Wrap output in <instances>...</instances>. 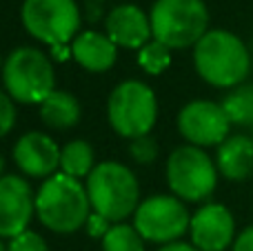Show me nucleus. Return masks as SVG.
<instances>
[{"instance_id": "obj_1", "label": "nucleus", "mask_w": 253, "mask_h": 251, "mask_svg": "<svg viewBox=\"0 0 253 251\" xmlns=\"http://www.w3.org/2000/svg\"><path fill=\"white\" fill-rule=\"evenodd\" d=\"M193 62L205 83L220 89H236L249 76L251 53L236 34L209 29L193 47Z\"/></svg>"}, {"instance_id": "obj_2", "label": "nucleus", "mask_w": 253, "mask_h": 251, "mask_svg": "<svg viewBox=\"0 0 253 251\" xmlns=\"http://www.w3.org/2000/svg\"><path fill=\"white\" fill-rule=\"evenodd\" d=\"M36 216L49 231L74 234L87 225L91 216L89 194L76 178L56 173L36 194Z\"/></svg>"}, {"instance_id": "obj_3", "label": "nucleus", "mask_w": 253, "mask_h": 251, "mask_svg": "<svg viewBox=\"0 0 253 251\" xmlns=\"http://www.w3.org/2000/svg\"><path fill=\"white\" fill-rule=\"evenodd\" d=\"M87 194L93 213H100L109 222H120L140 207V187L133 171L114 160L93 167L87 178Z\"/></svg>"}, {"instance_id": "obj_4", "label": "nucleus", "mask_w": 253, "mask_h": 251, "mask_svg": "<svg viewBox=\"0 0 253 251\" xmlns=\"http://www.w3.org/2000/svg\"><path fill=\"white\" fill-rule=\"evenodd\" d=\"M149 20L153 38L169 49L196 47L209 31V11L202 0H156Z\"/></svg>"}, {"instance_id": "obj_5", "label": "nucleus", "mask_w": 253, "mask_h": 251, "mask_svg": "<svg viewBox=\"0 0 253 251\" xmlns=\"http://www.w3.org/2000/svg\"><path fill=\"white\" fill-rule=\"evenodd\" d=\"M2 80L9 96L25 105H42L56 91L51 58L34 47H20L9 53L2 67Z\"/></svg>"}, {"instance_id": "obj_6", "label": "nucleus", "mask_w": 253, "mask_h": 251, "mask_svg": "<svg viewBox=\"0 0 253 251\" xmlns=\"http://www.w3.org/2000/svg\"><path fill=\"white\" fill-rule=\"evenodd\" d=\"M109 123L123 138H142L151 131L158 118L156 93L140 80H125L111 91L107 105Z\"/></svg>"}, {"instance_id": "obj_7", "label": "nucleus", "mask_w": 253, "mask_h": 251, "mask_svg": "<svg viewBox=\"0 0 253 251\" xmlns=\"http://www.w3.org/2000/svg\"><path fill=\"white\" fill-rule=\"evenodd\" d=\"M167 182L178 198L200 203L213 194L218 185V167L200 147L184 145L167 160Z\"/></svg>"}, {"instance_id": "obj_8", "label": "nucleus", "mask_w": 253, "mask_h": 251, "mask_svg": "<svg viewBox=\"0 0 253 251\" xmlns=\"http://www.w3.org/2000/svg\"><path fill=\"white\" fill-rule=\"evenodd\" d=\"M20 16L25 29L49 47L67 44L80 29L76 0H25Z\"/></svg>"}, {"instance_id": "obj_9", "label": "nucleus", "mask_w": 253, "mask_h": 251, "mask_svg": "<svg viewBox=\"0 0 253 251\" xmlns=\"http://www.w3.org/2000/svg\"><path fill=\"white\" fill-rule=\"evenodd\" d=\"M135 229L144 240L151 243H178L191 227V216L180 198L175 196H151L135 209Z\"/></svg>"}, {"instance_id": "obj_10", "label": "nucleus", "mask_w": 253, "mask_h": 251, "mask_svg": "<svg viewBox=\"0 0 253 251\" xmlns=\"http://www.w3.org/2000/svg\"><path fill=\"white\" fill-rule=\"evenodd\" d=\"M178 129L184 140H189L193 147H220L229 138L231 120L218 102L193 100L180 111Z\"/></svg>"}, {"instance_id": "obj_11", "label": "nucleus", "mask_w": 253, "mask_h": 251, "mask_svg": "<svg viewBox=\"0 0 253 251\" xmlns=\"http://www.w3.org/2000/svg\"><path fill=\"white\" fill-rule=\"evenodd\" d=\"M191 245L198 251H224L236 243V220L220 203L202 205L191 216Z\"/></svg>"}, {"instance_id": "obj_12", "label": "nucleus", "mask_w": 253, "mask_h": 251, "mask_svg": "<svg viewBox=\"0 0 253 251\" xmlns=\"http://www.w3.org/2000/svg\"><path fill=\"white\" fill-rule=\"evenodd\" d=\"M36 213V196L27 180L16 176L0 178V238H16L27 231Z\"/></svg>"}, {"instance_id": "obj_13", "label": "nucleus", "mask_w": 253, "mask_h": 251, "mask_svg": "<svg viewBox=\"0 0 253 251\" xmlns=\"http://www.w3.org/2000/svg\"><path fill=\"white\" fill-rule=\"evenodd\" d=\"M60 151L58 145L40 131L25 133L13 147V160L20 167L22 173L31 178H47L56 176V169L60 167Z\"/></svg>"}, {"instance_id": "obj_14", "label": "nucleus", "mask_w": 253, "mask_h": 251, "mask_svg": "<svg viewBox=\"0 0 253 251\" xmlns=\"http://www.w3.org/2000/svg\"><path fill=\"white\" fill-rule=\"evenodd\" d=\"M107 36L116 42V47L142 49L153 36L149 16L135 4H120L107 16Z\"/></svg>"}, {"instance_id": "obj_15", "label": "nucleus", "mask_w": 253, "mask_h": 251, "mask_svg": "<svg viewBox=\"0 0 253 251\" xmlns=\"http://www.w3.org/2000/svg\"><path fill=\"white\" fill-rule=\"evenodd\" d=\"M71 56L80 67L93 74L111 69L118 56V47L107 34L100 31H83L71 40Z\"/></svg>"}, {"instance_id": "obj_16", "label": "nucleus", "mask_w": 253, "mask_h": 251, "mask_svg": "<svg viewBox=\"0 0 253 251\" xmlns=\"http://www.w3.org/2000/svg\"><path fill=\"white\" fill-rule=\"evenodd\" d=\"M215 167L227 180H247L253 171V138L249 136H229L218 147Z\"/></svg>"}, {"instance_id": "obj_17", "label": "nucleus", "mask_w": 253, "mask_h": 251, "mask_svg": "<svg viewBox=\"0 0 253 251\" xmlns=\"http://www.w3.org/2000/svg\"><path fill=\"white\" fill-rule=\"evenodd\" d=\"M40 118L53 129H71L80 120V105L71 93L53 91L40 105Z\"/></svg>"}, {"instance_id": "obj_18", "label": "nucleus", "mask_w": 253, "mask_h": 251, "mask_svg": "<svg viewBox=\"0 0 253 251\" xmlns=\"http://www.w3.org/2000/svg\"><path fill=\"white\" fill-rule=\"evenodd\" d=\"M60 167L62 173L71 178H89V173L93 171V149L89 142L84 140H71L62 147L60 151Z\"/></svg>"}, {"instance_id": "obj_19", "label": "nucleus", "mask_w": 253, "mask_h": 251, "mask_svg": "<svg viewBox=\"0 0 253 251\" xmlns=\"http://www.w3.org/2000/svg\"><path fill=\"white\" fill-rule=\"evenodd\" d=\"M222 109L231 125L253 127V84H240L231 89L222 100Z\"/></svg>"}, {"instance_id": "obj_20", "label": "nucleus", "mask_w": 253, "mask_h": 251, "mask_svg": "<svg viewBox=\"0 0 253 251\" xmlns=\"http://www.w3.org/2000/svg\"><path fill=\"white\" fill-rule=\"evenodd\" d=\"M102 251H144V238L135 227L116 222L102 238Z\"/></svg>"}, {"instance_id": "obj_21", "label": "nucleus", "mask_w": 253, "mask_h": 251, "mask_svg": "<svg viewBox=\"0 0 253 251\" xmlns=\"http://www.w3.org/2000/svg\"><path fill=\"white\" fill-rule=\"evenodd\" d=\"M138 65L151 76L162 74V71L171 65V49L167 47V44L158 42V40L147 42L138 51Z\"/></svg>"}, {"instance_id": "obj_22", "label": "nucleus", "mask_w": 253, "mask_h": 251, "mask_svg": "<svg viewBox=\"0 0 253 251\" xmlns=\"http://www.w3.org/2000/svg\"><path fill=\"white\" fill-rule=\"evenodd\" d=\"M129 154L133 156L135 163L149 165V163H153V160H156L158 145H156V140H153V138H149V136L135 138V140H131V145H129Z\"/></svg>"}, {"instance_id": "obj_23", "label": "nucleus", "mask_w": 253, "mask_h": 251, "mask_svg": "<svg viewBox=\"0 0 253 251\" xmlns=\"http://www.w3.org/2000/svg\"><path fill=\"white\" fill-rule=\"evenodd\" d=\"M7 251H49V247L40 234H36V231H22L20 236L11 238Z\"/></svg>"}, {"instance_id": "obj_24", "label": "nucleus", "mask_w": 253, "mask_h": 251, "mask_svg": "<svg viewBox=\"0 0 253 251\" xmlns=\"http://www.w3.org/2000/svg\"><path fill=\"white\" fill-rule=\"evenodd\" d=\"M16 125V107H13L11 96L0 91V138L7 136Z\"/></svg>"}, {"instance_id": "obj_25", "label": "nucleus", "mask_w": 253, "mask_h": 251, "mask_svg": "<svg viewBox=\"0 0 253 251\" xmlns=\"http://www.w3.org/2000/svg\"><path fill=\"white\" fill-rule=\"evenodd\" d=\"M111 227L114 225H111L107 218H102L100 213H91L87 220V231H89V236H93V238H105V236L109 234Z\"/></svg>"}, {"instance_id": "obj_26", "label": "nucleus", "mask_w": 253, "mask_h": 251, "mask_svg": "<svg viewBox=\"0 0 253 251\" xmlns=\"http://www.w3.org/2000/svg\"><path fill=\"white\" fill-rule=\"evenodd\" d=\"M231 251H253V225L236 236V243H233Z\"/></svg>"}, {"instance_id": "obj_27", "label": "nucleus", "mask_w": 253, "mask_h": 251, "mask_svg": "<svg viewBox=\"0 0 253 251\" xmlns=\"http://www.w3.org/2000/svg\"><path fill=\"white\" fill-rule=\"evenodd\" d=\"M69 56H71V47H67V44L51 47V58H56V60H67Z\"/></svg>"}, {"instance_id": "obj_28", "label": "nucleus", "mask_w": 253, "mask_h": 251, "mask_svg": "<svg viewBox=\"0 0 253 251\" xmlns=\"http://www.w3.org/2000/svg\"><path fill=\"white\" fill-rule=\"evenodd\" d=\"M158 251H198L193 245H189V243H169V245H165L162 249H158Z\"/></svg>"}, {"instance_id": "obj_29", "label": "nucleus", "mask_w": 253, "mask_h": 251, "mask_svg": "<svg viewBox=\"0 0 253 251\" xmlns=\"http://www.w3.org/2000/svg\"><path fill=\"white\" fill-rule=\"evenodd\" d=\"M2 169H4V160L0 158V178H2Z\"/></svg>"}, {"instance_id": "obj_30", "label": "nucleus", "mask_w": 253, "mask_h": 251, "mask_svg": "<svg viewBox=\"0 0 253 251\" xmlns=\"http://www.w3.org/2000/svg\"><path fill=\"white\" fill-rule=\"evenodd\" d=\"M0 251H7V247H4V245H2V243H0Z\"/></svg>"}]
</instances>
